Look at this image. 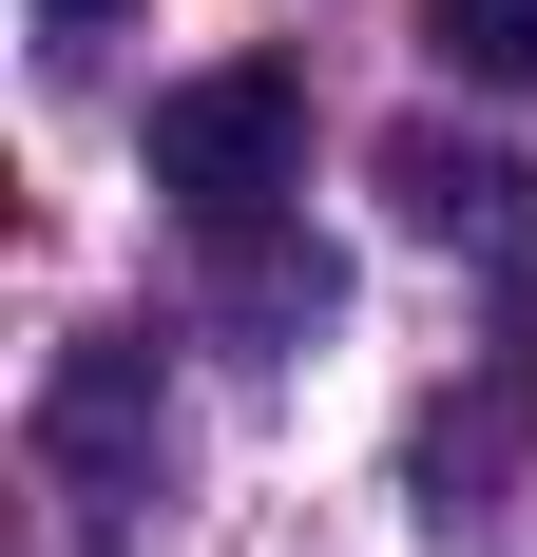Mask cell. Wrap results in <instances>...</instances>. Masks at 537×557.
<instances>
[{
    "instance_id": "1",
    "label": "cell",
    "mask_w": 537,
    "mask_h": 557,
    "mask_svg": "<svg viewBox=\"0 0 537 557\" xmlns=\"http://www.w3.org/2000/svg\"><path fill=\"white\" fill-rule=\"evenodd\" d=\"M154 193L192 231H250L308 193V77L288 58H212V77H173L154 97Z\"/></svg>"
},
{
    "instance_id": "2",
    "label": "cell",
    "mask_w": 537,
    "mask_h": 557,
    "mask_svg": "<svg viewBox=\"0 0 537 557\" xmlns=\"http://www.w3.org/2000/svg\"><path fill=\"white\" fill-rule=\"evenodd\" d=\"M39 461H58V500H77V557H97L115 539V519H135V500H154V481H173V404H154V346H58V366H39Z\"/></svg>"
},
{
    "instance_id": "3",
    "label": "cell",
    "mask_w": 537,
    "mask_h": 557,
    "mask_svg": "<svg viewBox=\"0 0 537 557\" xmlns=\"http://www.w3.org/2000/svg\"><path fill=\"white\" fill-rule=\"evenodd\" d=\"M384 193H403V231H423V250H480L499 288H537V173L519 154H480V135H384Z\"/></svg>"
},
{
    "instance_id": "4",
    "label": "cell",
    "mask_w": 537,
    "mask_h": 557,
    "mask_svg": "<svg viewBox=\"0 0 537 557\" xmlns=\"http://www.w3.org/2000/svg\"><path fill=\"white\" fill-rule=\"evenodd\" d=\"M192 250H212V327H250V346H308L326 308H346V270H326L288 212H250V231H192Z\"/></svg>"
},
{
    "instance_id": "5",
    "label": "cell",
    "mask_w": 537,
    "mask_h": 557,
    "mask_svg": "<svg viewBox=\"0 0 537 557\" xmlns=\"http://www.w3.org/2000/svg\"><path fill=\"white\" fill-rule=\"evenodd\" d=\"M423 58L441 77H537V0H423Z\"/></svg>"
},
{
    "instance_id": "6",
    "label": "cell",
    "mask_w": 537,
    "mask_h": 557,
    "mask_svg": "<svg viewBox=\"0 0 537 557\" xmlns=\"http://www.w3.org/2000/svg\"><path fill=\"white\" fill-rule=\"evenodd\" d=\"M39 20H58V39H97V20H115V0H39Z\"/></svg>"
}]
</instances>
